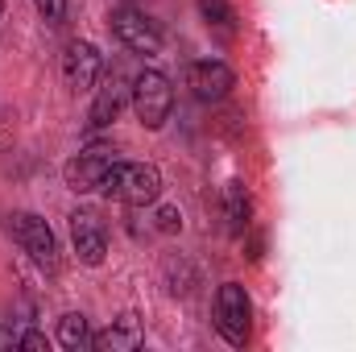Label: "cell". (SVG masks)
<instances>
[{
	"label": "cell",
	"mask_w": 356,
	"mask_h": 352,
	"mask_svg": "<svg viewBox=\"0 0 356 352\" xmlns=\"http://www.w3.org/2000/svg\"><path fill=\"white\" fill-rule=\"evenodd\" d=\"M99 191H104L108 199H116V203L145 207V203L158 199L162 175H158V166H149V162H112L108 175H104V182H99Z\"/></svg>",
	"instance_id": "6da1fadb"
},
{
	"label": "cell",
	"mask_w": 356,
	"mask_h": 352,
	"mask_svg": "<svg viewBox=\"0 0 356 352\" xmlns=\"http://www.w3.org/2000/svg\"><path fill=\"white\" fill-rule=\"evenodd\" d=\"M175 108V88L162 71H141L133 79V112L145 129H162Z\"/></svg>",
	"instance_id": "7a4b0ae2"
},
{
	"label": "cell",
	"mask_w": 356,
	"mask_h": 352,
	"mask_svg": "<svg viewBox=\"0 0 356 352\" xmlns=\"http://www.w3.org/2000/svg\"><path fill=\"white\" fill-rule=\"evenodd\" d=\"M216 328H220V336H224L232 349H245V344H249L253 303H249L245 286H236V282H224V286H220V294H216Z\"/></svg>",
	"instance_id": "3957f363"
},
{
	"label": "cell",
	"mask_w": 356,
	"mask_h": 352,
	"mask_svg": "<svg viewBox=\"0 0 356 352\" xmlns=\"http://www.w3.org/2000/svg\"><path fill=\"white\" fill-rule=\"evenodd\" d=\"M8 232H13V241H17L38 265H54V232H50V224H46L42 216H33V211H13V216H8Z\"/></svg>",
	"instance_id": "277c9868"
},
{
	"label": "cell",
	"mask_w": 356,
	"mask_h": 352,
	"mask_svg": "<svg viewBox=\"0 0 356 352\" xmlns=\"http://www.w3.org/2000/svg\"><path fill=\"white\" fill-rule=\"evenodd\" d=\"M112 33H116L129 50H137V54H158V50H162V29H158V21H149L141 8H116V13H112Z\"/></svg>",
	"instance_id": "5b68a950"
},
{
	"label": "cell",
	"mask_w": 356,
	"mask_h": 352,
	"mask_svg": "<svg viewBox=\"0 0 356 352\" xmlns=\"http://www.w3.org/2000/svg\"><path fill=\"white\" fill-rule=\"evenodd\" d=\"M71 245L79 253V262L88 265H99L104 253H108V228L95 211H75L71 216Z\"/></svg>",
	"instance_id": "8992f818"
},
{
	"label": "cell",
	"mask_w": 356,
	"mask_h": 352,
	"mask_svg": "<svg viewBox=\"0 0 356 352\" xmlns=\"http://www.w3.org/2000/svg\"><path fill=\"white\" fill-rule=\"evenodd\" d=\"M232 71L220 63V58H203V63H191V71H186V88L195 91V99H203V104H216V99H224L228 91H232Z\"/></svg>",
	"instance_id": "52a82bcc"
},
{
	"label": "cell",
	"mask_w": 356,
	"mask_h": 352,
	"mask_svg": "<svg viewBox=\"0 0 356 352\" xmlns=\"http://www.w3.org/2000/svg\"><path fill=\"white\" fill-rule=\"evenodd\" d=\"M99 67H104V58H99V50H95L91 42H71L67 54H63V79H67V88L71 91L95 88Z\"/></svg>",
	"instance_id": "ba28073f"
},
{
	"label": "cell",
	"mask_w": 356,
	"mask_h": 352,
	"mask_svg": "<svg viewBox=\"0 0 356 352\" xmlns=\"http://www.w3.org/2000/svg\"><path fill=\"white\" fill-rule=\"evenodd\" d=\"M116 162V150H88V154H79V158H71L67 162V186L71 191H99V182L108 175V166Z\"/></svg>",
	"instance_id": "9c48e42d"
},
{
	"label": "cell",
	"mask_w": 356,
	"mask_h": 352,
	"mask_svg": "<svg viewBox=\"0 0 356 352\" xmlns=\"http://www.w3.org/2000/svg\"><path fill=\"white\" fill-rule=\"evenodd\" d=\"M129 91H133V88H129V83H124V79L112 71V75L104 79V88L95 91V104H91V116H88L91 129H104V125H112V120L120 116V108H124Z\"/></svg>",
	"instance_id": "30bf717a"
},
{
	"label": "cell",
	"mask_w": 356,
	"mask_h": 352,
	"mask_svg": "<svg viewBox=\"0 0 356 352\" xmlns=\"http://www.w3.org/2000/svg\"><path fill=\"white\" fill-rule=\"evenodd\" d=\"M141 340H145V332H141V319L137 315H120V319H112L108 332L91 336L95 349H112V352H129V349H137Z\"/></svg>",
	"instance_id": "8fae6325"
},
{
	"label": "cell",
	"mask_w": 356,
	"mask_h": 352,
	"mask_svg": "<svg viewBox=\"0 0 356 352\" xmlns=\"http://www.w3.org/2000/svg\"><path fill=\"white\" fill-rule=\"evenodd\" d=\"M224 216H228V232H245L249 228V216H253V203H249V191L245 182H228L224 186Z\"/></svg>",
	"instance_id": "7c38bea8"
},
{
	"label": "cell",
	"mask_w": 356,
	"mask_h": 352,
	"mask_svg": "<svg viewBox=\"0 0 356 352\" xmlns=\"http://www.w3.org/2000/svg\"><path fill=\"white\" fill-rule=\"evenodd\" d=\"M58 344H63V349H88V344H91L88 319H83V315H75V311H71V315H63V319H58Z\"/></svg>",
	"instance_id": "4fadbf2b"
},
{
	"label": "cell",
	"mask_w": 356,
	"mask_h": 352,
	"mask_svg": "<svg viewBox=\"0 0 356 352\" xmlns=\"http://www.w3.org/2000/svg\"><path fill=\"white\" fill-rule=\"evenodd\" d=\"M199 13H203L207 25H220V29H232V21H236L228 0H199Z\"/></svg>",
	"instance_id": "5bb4252c"
},
{
	"label": "cell",
	"mask_w": 356,
	"mask_h": 352,
	"mask_svg": "<svg viewBox=\"0 0 356 352\" xmlns=\"http://www.w3.org/2000/svg\"><path fill=\"white\" fill-rule=\"evenodd\" d=\"M38 4V13L50 21V25H63V17H67V0H33Z\"/></svg>",
	"instance_id": "9a60e30c"
},
{
	"label": "cell",
	"mask_w": 356,
	"mask_h": 352,
	"mask_svg": "<svg viewBox=\"0 0 356 352\" xmlns=\"http://www.w3.org/2000/svg\"><path fill=\"white\" fill-rule=\"evenodd\" d=\"M158 228H162V232H175V228H182V216H178L175 207H162V211H158Z\"/></svg>",
	"instance_id": "2e32d148"
},
{
	"label": "cell",
	"mask_w": 356,
	"mask_h": 352,
	"mask_svg": "<svg viewBox=\"0 0 356 352\" xmlns=\"http://www.w3.org/2000/svg\"><path fill=\"white\" fill-rule=\"evenodd\" d=\"M17 349H33V352H38V349H46V336H42V332H25Z\"/></svg>",
	"instance_id": "e0dca14e"
},
{
	"label": "cell",
	"mask_w": 356,
	"mask_h": 352,
	"mask_svg": "<svg viewBox=\"0 0 356 352\" xmlns=\"http://www.w3.org/2000/svg\"><path fill=\"white\" fill-rule=\"evenodd\" d=\"M17 344H21V336H17L13 328H4V323H0V352H4V349H17Z\"/></svg>",
	"instance_id": "ac0fdd59"
},
{
	"label": "cell",
	"mask_w": 356,
	"mask_h": 352,
	"mask_svg": "<svg viewBox=\"0 0 356 352\" xmlns=\"http://www.w3.org/2000/svg\"><path fill=\"white\" fill-rule=\"evenodd\" d=\"M0 13H4V0H0Z\"/></svg>",
	"instance_id": "d6986e66"
}]
</instances>
